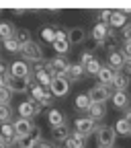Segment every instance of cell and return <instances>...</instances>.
Returning a JSON list of instances; mask_svg holds the SVG:
<instances>
[{
    "label": "cell",
    "instance_id": "1",
    "mask_svg": "<svg viewBox=\"0 0 131 148\" xmlns=\"http://www.w3.org/2000/svg\"><path fill=\"white\" fill-rule=\"evenodd\" d=\"M70 66H72V64H70L66 58H62V56H55V58H51V60L45 62V70L51 74L53 78H55V76H66V78H68Z\"/></svg>",
    "mask_w": 131,
    "mask_h": 148
},
{
    "label": "cell",
    "instance_id": "2",
    "mask_svg": "<svg viewBox=\"0 0 131 148\" xmlns=\"http://www.w3.org/2000/svg\"><path fill=\"white\" fill-rule=\"evenodd\" d=\"M23 56V60H27V62H33V64H39V62H43V47L37 43V41H29V43H25V45H21V51H18Z\"/></svg>",
    "mask_w": 131,
    "mask_h": 148
},
{
    "label": "cell",
    "instance_id": "3",
    "mask_svg": "<svg viewBox=\"0 0 131 148\" xmlns=\"http://www.w3.org/2000/svg\"><path fill=\"white\" fill-rule=\"evenodd\" d=\"M117 132L113 125H98L96 127V148H113Z\"/></svg>",
    "mask_w": 131,
    "mask_h": 148
},
{
    "label": "cell",
    "instance_id": "4",
    "mask_svg": "<svg viewBox=\"0 0 131 148\" xmlns=\"http://www.w3.org/2000/svg\"><path fill=\"white\" fill-rule=\"evenodd\" d=\"M88 97L92 99V103H107L111 97H113V90L111 86H105V84H94L90 90H88Z\"/></svg>",
    "mask_w": 131,
    "mask_h": 148
},
{
    "label": "cell",
    "instance_id": "5",
    "mask_svg": "<svg viewBox=\"0 0 131 148\" xmlns=\"http://www.w3.org/2000/svg\"><path fill=\"white\" fill-rule=\"evenodd\" d=\"M49 90H51V95L55 99H64V97H68V92H70V80L66 76H55Z\"/></svg>",
    "mask_w": 131,
    "mask_h": 148
},
{
    "label": "cell",
    "instance_id": "6",
    "mask_svg": "<svg viewBox=\"0 0 131 148\" xmlns=\"http://www.w3.org/2000/svg\"><path fill=\"white\" fill-rule=\"evenodd\" d=\"M96 121L92 119L90 115L88 117H76V121H74V130L76 132H82V134H86V136H90L92 132H96Z\"/></svg>",
    "mask_w": 131,
    "mask_h": 148
},
{
    "label": "cell",
    "instance_id": "7",
    "mask_svg": "<svg viewBox=\"0 0 131 148\" xmlns=\"http://www.w3.org/2000/svg\"><path fill=\"white\" fill-rule=\"evenodd\" d=\"M115 35V29H111L107 23H96L94 27H92V31H90V37L92 39H96V41H105L107 37H113Z\"/></svg>",
    "mask_w": 131,
    "mask_h": 148
},
{
    "label": "cell",
    "instance_id": "8",
    "mask_svg": "<svg viewBox=\"0 0 131 148\" xmlns=\"http://www.w3.org/2000/svg\"><path fill=\"white\" fill-rule=\"evenodd\" d=\"M41 142V127L39 125H35L33 130V134L21 138V140H16V146L18 148H37V144Z\"/></svg>",
    "mask_w": 131,
    "mask_h": 148
},
{
    "label": "cell",
    "instance_id": "9",
    "mask_svg": "<svg viewBox=\"0 0 131 148\" xmlns=\"http://www.w3.org/2000/svg\"><path fill=\"white\" fill-rule=\"evenodd\" d=\"M12 125H14V132H16V140H21V138L33 134V130H35L33 121H31V119H25V117H18Z\"/></svg>",
    "mask_w": 131,
    "mask_h": 148
},
{
    "label": "cell",
    "instance_id": "10",
    "mask_svg": "<svg viewBox=\"0 0 131 148\" xmlns=\"http://www.w3.org/2000/svg\"><path fill=\"white\" fill-rule=\"evenodd\" d=\"M31 68L27 66V62L25 60H16V62H12L10 64V76L12 78H27V76H31Z\"/></svg>",
    "mask_w": 131,
    "mask_h": 148
},
{
    "label": "cell",
    "instance_id": "11",
    "mask_svg": "<svg viewBox=\"0 0 131 148\" xmlns=\"http://www.w3.org/2000/svg\"><path fill=\"white\" fill-rule=\"evenodd\" d=\"M86 39H88V35H86L84 27H72V29H68V41H70V45H84Z\"/></svg>",
    "mask_w": 131,
    "mask_h": 148
},
{
    "label": "cell",
    "instance_id": "12",
    "mask_svg": "<svg viewBox=\"0 0 131 148\" xmlns=\"http://www.w3.org/2000/svg\"><path fill=\"white\" fill-rule=\"evenodd\" d=\"M127 60H125V56L121 51H113V53H109V58H107V66H111L115 72H121L125 68Z\"/></svg>",
    "mask_w": 131,
    "mask_h": 148
},
{
    "label": "cell",
    "instance_id": "13",
    "mask_svg": "<svg viewBox=\"0 0 131 148\" xmlns=\"http://www.w3.org/2000/svg\"><path fill=\"white\" fill-rule=\"evenodd\" d=\"M111 101H113V105H115V109H127V107H131L129 105V95H127V90H115L113 92V97H111Z\"/></svg>",
    "mask_w": 131,
    "mask_h": 148
},
{
    "label": "cell",
    "instance_id": "14",
    "mask_svg": "<svg viewBox=\"0 0 131 148\" xmlns=\"http://www.w3.org/2000/svg\"><path fill=\"white\" fill-rule=\"evenodd\" d=\"M115 74H117V72L111 68V66H105V64H102V68H100V72H98V80H100V84H105V86H113Z\"/></svg>",
    "mask_w": 131,
    "mask_h": 148
},
{
    "label": "cell",
    "instance_id": "15",
    "mask_svg": "<svg viewBox=\"0 0 131 148\" xmlns=\"http://www.w3.org/2000/svg\"><path fill=\"white\" fill-rule=\"evenodd\" d=\"M47 123L51 125V130H55V127H60V125L66 123V117H64V113H62L60 109H49V113H47Z\"/></svg>",
    "mask_w": 131,
    "mask_h": 148
},
{
    "label": "cell",
    "instance_id": "16",
    "mask_svg": "<svg viewBox=\"0 0 131 148\" xmlns=\"http://www.w3.org/2000/svg\"><path fill=\"white\" fill-rule=\"evenodd\" d=\"M84 76H86V70H84V66H82L80 62H76V64L70 66V72H68V80H70V82H78V80H82Z\"/></svg>",
    "mask_w": 131,
    "mask_h": 148
},
{
    "label": "cell",
    "instance_id": "17",
    "mask_svg": "<svg viewBox=\"0 0 131 148\" xmlns=\"http://www.w3.org/2000/svg\"><path fill=\"white\" fill-rule=\"evenodd\" d=\"M125 25H127V14L123 10H113L111 21H109V27L111 29H117V27H125Z\"/></svg>",
    "mask_w": 131,
    "mask_h": 148
},
{
    "label": "cell",
    "instance_id": "18",
    "mask_svg": "<svg viewBox=\"0 0 131 148\" xmlns=\"http://www.w3.org/2000/svg\"><path fill=\"white\" fill-rule=\"evenodd\" d=\"M74 107H76V111H90L92 99L88 97V92H86V95H84V92H80V95L76 97V101H74Z\"/></svg>",
    "mask_w": 131,
    "mask_h": 148
},
{
    "label": "cell",
    "instance_id": "19",
    "mask_svg": "<svg viewBox=\"0 0 131 148\" xmlns=\"http://www.w3.org/2000/svg\"><path fill=\"white\" fill-rule=\"evenodd\" d=\"M88 115L94 119V121H100L105 115H107V105L105 103H92L90 111H88Z\"/></svg>",
    "mask_w": 131,
    "mask_h": 148
},
{
    "label": "cell",
    "instance_id": "20",
    "mask_svg": "<svg viewBox=\"0 0 131 148\" xmlns=\"http://www.w3.org/2000/svg\"><path fill=\"white\" fill-rule=\"evenodd\" d=\"M0 136H2L4 140H8L12 146L16 144V132H14L12 123H2V127H0Z\"/></svg>",
    "mask_w": 131,
    "mask_h": 148
},
{
    "label": "cell",
    "instance_id": "21",
    "mask_svg": "<svg viewBox=\"0 0 131 148\" xmlns=\"http://www.w3.org/2000/svg\"><path fill=\"white\" fill-rule=\"evenodd\" d=\"M35 80H37V84H41L45 90H49L51 88V82H53V76H51L47 70H41V72L35 74Z\"/></svg>",
    "mask_w": 131,
    "mask_h": 148
},
{
    "label": "cell",
    "instance_id": "22",
    "mask_svg": "<svg viewBox=\"0 0 131 148\" xmlns=\"http://www.w3.org/2000/svg\"><path fill=\"white\" fill-rule=\"evenodd\" d=\"M70 134H72L70 125L64 123V125H60V127H55V130H53V140H55V142H66V140L70 138Z\"/></svg>",
    "mask_w": 131,
    "mask_h": 148
},
{
    "label": "cell",
    "instance_id": "23",
    "mask_svg": "<svg viewBox=\"0 0 131 148\" xmlns=\"http://www.w3.org/2000/svg\"><path fill=\"white\" fill-rule=\"evenodd\" d=\"M113 127H115L117 136H131V121H129V119H125V117H121Z\"/></svg>",
    "mask_w": 131,
    "mask_h": 148
},
{
    "label": "cell",
    "instance_id": "24",
    "mask_svg": "<svg viewBox=\"0 0 131 148\" xmlns=\"http://www.w3.org/2000/svg\"><path fill=\"white\" fill-rule=\"evenodd\" d=\"M113 86H115V90H127V86H129V74L117 72L115 74V80H113Z\"/></svg>",
    "mask_w": 131,
    "mask_h": 148
},
{
    "label": "cell",
    "instance_id": "25",
    "mask_svg": "<svg viewBox=\"0 0 131 148\" xmlns=\"http://www.w3.org/2000/svg\"><path fill=\"white\" fill-rule=\"evenodd\" d=\"M39 35H41V39H43V41H47V43H51V45L58 41V35H55V27L45 25V27H41Z\"/></svg>",
    "mask_w": 131,
    "mask_h": 148
},
{
    "label": "cell",
    "instance_id": "26",
    "mask_svg": "<svg viewBox=\"0 0 131 148\" xmlns=\"http://www.w3.org/2000/svg\"><path fill=\"white\" fill-rule=\"evenodd\" d=\"M18 115L25 117V119L35 117V111H33V101H31V99H29V101H23L21 105H18Z\"/></svg>",
    "mask_w": 131,
    "mask_h": 148
},
{
    "label": "cell",
    "instance_id": "27",
    "mask_svg": "<svg viewBox=\"0 0 131 148\" xmlns=\"http://www.w3.org/2000/svg\"><path fill=\"white\" fill-rule=\"evenodd\" d=\"M14 33H16V29H14L12 23H0V39H2V41L12 39Z\"/></svg>",
    "mask_w": 131,
    "mask_h": 148
},
{
    "label": "cell",
    "instance_id": "28",
    "mask_svg": "<svg viewBox=\"0 0 131 148\" xmlns=\"http://www.w3.org/2000/svg\"><path fill=\"white\" fill-rule=\"evenodd\" d=\"M100 68H102V64L94 58L92 62H88L86 66H84V70H86V76H98V72H100Z\"/></svg>",
    "mask_w": 131,
    "mask_h": 148
},
{
    "label": "cell",
    "instance_id": "29",
    "mask_svg": "<svg viewBox=\"0 0 131 148\" xmlns=\"http://www.w3.org/2000/svg\"><path fill=\"white\" fill-rule=\"evenodd\" d=\"M102 49H107L109 53L119 51V39H117V35H113V37H107V39L102 41Z\"/></svg>",
    "mask_w": 131,
    "mask_h": 148
},
{
    "label": "cell",
    "instance_id": "30",
    "mask_svg": "<svg viewBox=\"0 0 131 148\" xmlns=\"http://www.w3.org/2000/svg\"><path fill=\"white\" fill-rule=\"evenodd\" d=\"M70 47H72V45H70L68 39H58V41L53 43V49L58 51V56H62V58H64L66 53H70Z\"/></svg>",
    "mask_w": 131,
    "mask_h": 148
},
{
    "label": "cell",
    "instance_id": "31",
    "mask_svg": "<svg viewBox=\"0 0 131 148\" xmlns=\"http://www.w3.org/2000/svg\"><path fill=\"white\" fill-rule=\"evenodd\" d=\"M14 39L21 43V45H25V43H29L31 41V31L29 29H16V33H14Z\"/></svg>",
    "mask_w": 131,
    "mask_h": 148
},
{
    "label": "cell",
    "instance_id": "32",
    "mask_svg": "<svg viewBox=\"0 0 131 148\" xmlns=\"http://www.w3.org/2000/svg\"><path fill=\"white\" fill-rule=\"evenodd\" d=\"M82 47H84L82 51H86V53H92V51L100 49V47H102V43H100V41H96V39H92V37H88V39L84 41V45H82Z\"/></svg>",
    "mask_w": 131,
    "mask_h": 148
},
{
    "label": "cell",
    "instance_id": "33",
    "mask_svg": "<svg viewBox=\"0 0 131 148\" xmlns=\"http://www.w3.org/2000/svg\"><path fill=\"white\" fill-rule=\"evenodd\" d=\"M10 101H12V90L2 84L0 86V105H10Z\"/></svg>",
    "mask_w": 131,
    "mask_h": 148
},
{
    "label": "cell",
    "instance_id": "34",
    "mask_svg": "<svg viewBox=\"0 0 131 148\" xmlns=\"http://www.w3.org/2000/svg\"><path fill=\"white\" fill-rule=\"evenodd\" d=\"M2 45H4V49L8 51V53H18L21 51V43H18L14 37L12 39H6V41H2Z\"/></svg>",
    "mask_w": 131,
    "mask_h": 148
},
{
    "label": "cell",
    "instance_id": "35",
    "mask_svg": "<svg viewBox=\"0 0 131 148\" xmlns=\"http://www.w3.org/2000/svg\"><path fill=\"white\" fill-rule=\"evenodd\" d=\"M31 101H41V97L45 95V88L41 84H31Z\"/></svg>",
    "mask_w": 131,
    "mask_h": 148
},
{
    "label": "cell",
    "instance_id": "36",
    "mask_svg": "<svg viewBox=\"0 0 131 148\" xmlns=\"http://www.w3.org/2000/svg\"><path fill=\"white\" fill-rule=\"evenodd\" d=\"M12 117V107L10 105H0V123H8Z\"/></svg>",
    "mask_w": 131,
    "mask_h": 148
},
{
    "label": "cell",
    "instance_id": "37",
    "mask_svg": "<svg viewBox=\"0 0 131 148\" xmlns=\"http://www.w3.org/2000/svg\"><path fill=\"white\" fill-rule=\"evenodd\" d=\"M39 103H41L43 107H51V105L55 103V97L51 95V90H45V95L41 97V101H39Z\"/></svg>",
    "mask_w": 131,
    "mask_h": 148
},
{
    "label": "cell",
    "instance_id": "38",
    "mask_svg": "<svg viewBox=\"0 0 131 148\" xmlns=\"http://www.w3.org/2000/svg\"><path fill=\"white\" fill-rule=\"evenodd\" d=\"M111 14H113V10H109V8H102V10L96 12V16L100 18V23H107V25H109V21H111Z\"/></svg>",
    "mask_w": 131,
    "mask_h": 148
},
{
    "label": "cell",
    "instance_id": "39",
    "mask_svg": "<svg viewBox=\"0 0 131 148\" xmlns=\"http://www.w3.org/2000/svg\"><path fill=\"white\" fill-rule=\"evenodd\" d=\"M121 53L125 56V60H131V41H125V43H123Z\"/></svg>",
    "mask_w": 131,
    "mask_h": 148
},
{
    "label": "cell",
    "instance_id": "40",
    "mask_svg": "<svg viewBox=\"0 0 131 148\" xmlns=\"http://www.w3.org/2000/svg\"><path fill=\"white\" fill-rule=\"evenodd\" d=\"M92 60H94V56H92V53H86V51L80 53V64H82V66H86V64L92 62Z\"/></svg>",
    "mask_w": 131,
    "mask_h": 148
},
{
    "label": "cell",
    "instance_id": "41",
    "mask_svg": "<svg viewBox=\"0 0 131 148\" xmlns=\"http://www.w3.org/2000/svg\"><path fill=\"white\" fill-rule=\"evenodd\" d=\"M123 37H125V41H131V23H127L125 27H123V33H121Z\"/></svg>",
    "mask_w": 131,
    "mask_h": 148
},
{
    "label": "cell",
    "instance_id": "42",
    "mask_svg": "<svg viewBox=\"0 0 131 148\" xmlns=\"http://www.w3.org/2000/svg\"><path fill=\"white\" fill-rule=\"evenodd\" d=\"M55 35H58V39H68V31L64 27H55Z\"/></svg>",
    "mask_w": 131,
    "mask_h": 148
},
{
    "label": "cell",
    "instance_id": "43",
    "mask_svg": "<svg viewBox=\"0 0 131 148\" xmlns=\"http://www.w3.org/2000/svg\"><path fill=\"white\" fill-rule=\"evenodd\" d=\"M33 111H35V115H39L41 111H43V105L39 101H33Z\"/></svg>",
    "mask_w": 131,
    "mask_h": 148
},
{
    "label": "cell",
    "instance_id": "44",
    "mask_svg": "<svg viewBox=\"0 0 131 148\" xmlns=\"http://www.w3.org/2000/svg\"><path fill=\"white\" fill-rule=\"evenodd\" d=\"M37 148H55V146H51V142H45V140H41L39 144H37Z\"/></svg>",
    "mask_w": 131,
    "mask_h": 148
},
{
    "label": "cell",
    "instance_id": "45",
    "mask_svg": "<svg viewBox=\"0 0 131 148\" xmlns=\"http://www.w3.org/2000/svg\"><path fill=\"white\" fill-rule=\"evenodd\" d=\"M25 12H27L25 8H12V14H14V16H21V14H25Z\"/></svg>",
    "mask_w": 131,
    "mask_h": 148
},
{
    "label": "cell",
    "instance_id": "46",
    "mask_svg": "<svg viewBox=\"0 0 131 148\" xmlns=\"http://www.w3.org/2000/svg\"><path fill=\"white\" fill-rule=\"evenodd\" d=\"M123 117L131 121V107H127V109H125V115H123Z\"/></svg>",
    "mask_w": 131,
    "mask_h": 148
},
{
    "label": "cell",
    "instance_id": "47",
    "mask_svg": "<svg viewBox=\"0 0 131 148\" xmlns=\"http://www.w3.org/2000/svg\"><path fill=\"white\" fill-rule=\"evenodd\" d=\"M125 70H127V74L131 76V60H127V64H125Z\"/></svg>",
    "mask_w": 131,
    "mask_h": 148
},
{
    "label": "cell",
    "instance_id": "48",
    "mask_svg": "<svg viewBox=\"0 0 131 148\" xmlns=\"http://www.w3.org/2000/svg\"><path fill=\"white\" fill-rule=\"evenodd\" d=\"M2 84H4V74L0 72V86H2Z\"/></svg>",
    "mask_w": 131,
    "mask_h": 148
},
{
    "label": "cell",
    "instance_id": "49",
    "mask_svg": "<svg viewBox=\"0 0 131 148\" xmlns=\"http://www.w3.org/2000/svg\"><path fill=\"white\" fill-rule=\"evenodd\" d=\"M64 148H66V146H64Z\"/></svg>",
    "mask_w": 131,
    "mask_h": 148
}]
</instances>
